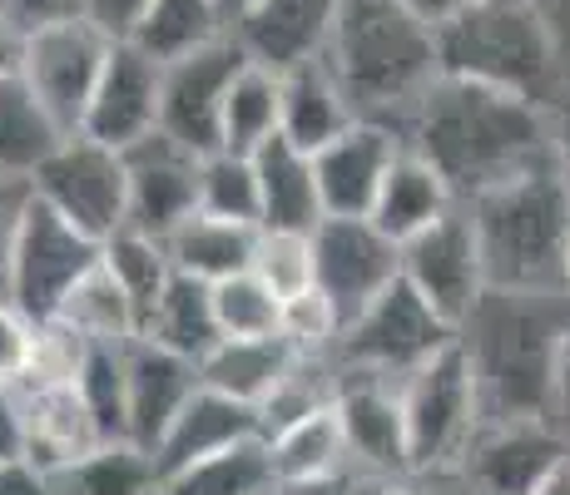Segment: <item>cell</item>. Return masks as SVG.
<instances>
[{
    "label": "cell",
    "mask_w": 570,
    "mask_h": 495,
    "mask_svg": "<svg viewBox=\"0 0 570 495\" xmlns=\"http://www.w3.org/2000/svg\"><path fill=\"white\" fill-rule=\"evenodd\" d=\"M407 149L422 154L462 204L556 164L551 119L535 99L446 80V75L416 105L407 125Z\"/></svg>",
    "instance_id": "cell-1"
},
{
    "label": "cell",
    "mask_w": 570,
    "mask_h": 495,
    "mask_svg": "<svg viewBox=\"0 0 570 495\" xmlns=\"http://www.w3.org/2000/svg\"><path fill=\"white\" fill-rule=\"evenodd\" d=\"M323 60L353 99L357 119L392 125L402 139L416 105L442 80L436 26L407 0H343Z\"/></svg>",
    "instance_id": "cell-2"
},
{
    "label": "cell",
    "mask_w": 570,
    "mask_h": 495,
    "mask_svg": "<svg viewBox=\"0 0 570 495\" xmlns=\"http://www.w3.org/2000/svg\"><path fill=\"white\" fill-rule=\"evenodd\" d=\"M570 327V297H531V293H487L466 317L456 343L476 367V387L487 422H551L556 362Z\"/></svg>",
    "instance_id": "cell-3"
},
{
    "label": "cell",
    "mask_w": 570,
    "mask_h": 495,
    "mask_svg": "<svg viewBox=\"0 0 570 495\" xmlns=\"http://www.w3.org/2000/svg\"><path fill=\"white\" fill-rule=\"evenodd\" d=\"M476 228L481 263L491 293H566V253H570V179L556 164L466 204Z\"/></svg>",
    "instance_id": "cell-4"
},
{
    "label": "cell",
    "mask_w": 570,
    "mask_h": 495,
    "mask_svg": "<svg viewBox=\"0 0 570 495\" xmlns=\"http://www.w3.org/2000/svg\"><path fill=\"white\" fill-rule=\"evenodd\" d=\"M446 80L487 85L541 105L556 85V40L531 0H481L436 26Z\"/></svg>",
    "instance_id": "cell-5"
},
{
    "label": "cell",
    "mask_w": 570,
    "mask_h": 495,
    "mask_svg": "<svg viewBox=\"0 0 570 495\" xmlns=\"http://www.w3.org/2000/svg\"><path fill=\"white\" fill-rule=\"evenodd\" d=\"M402 406H407V436H412V476L426 471H462L471 442L487 426L476 367L466 347L452 343L436 352L422 372L402 382Z\"/></svg>",
    "instance_id": "cell-6"
},
{
    "label": "cell",
    "mask_w": 570,
    "mask_h": 495,
    "mask_svg": "<svg viewBox=\"0 0 570 495\" xmlns=\"http://www.w3.org/2000/svg\"><path fill=\"white\" fill-rule=\"evenodd\" d=\"M452 343H456V327L407 278H397L377 303H367L343 327V343H337L333 357L337 367L407 382L412 372H422L436 352H446Z\"/></svg>",
    "instance_id": "cell-7"
},
{
    "label": "cell",
    "mask_w": 570,
    "mask_h": 495,
    "mask_svg": "<svg viewBox=\"0 0 570 495\" xmlns=\"http://www.w3.org/2000/svg\"><path fill=\"white\" fill-rule=\"evenodd\" d=\"M30 194L95 244H109L119 228H129V164L100 139L65 135L36 169Z\"/></svg>",
    "instance_id": "cell-8"
},
{
    "label": "cell",
    "mask_w": 570,
    "mask_h": 495,
    "mask_svg": "<svg viewBox=\"0 0 570 495\" xmlns=\"http://www.w3.org/2000/svg\"><path fill=\"white\" fill-rule=\"evenodd\" d=\"M105 258V244L85 238L75 224H65L55 208H46L30 194L26 214L16 228V248H10L6 297L30 317V323H55L65 297L80 288V278Z\"/></svg>",
    "instance_id": "cell-9"
},
{
    "label": "cell",
    "mask_w": 570,
    "mask_h": 495,
    "mask_svg": "<svg viewBox=\"0 0 570 495\" xmlns=\"http://www.w3.org/2000/svg\"><path fill=\"white\" fill-rule=\"evenodd\" d=\"M109 46H115V40H109L105 30H95L85 16L50 20V26L30 30L20 85H26L30 99L50 115V125L60 129V135H80L85 109H90L95 85H100V75H105Z\"/></svg>",
    "instance_id": "cell-10"
},
{
    "label": "cell",
    "mask_w": 570,
    "mask_h": 495,
    "mask_svg": "<svg viewBox=\"0 0 570 495\" xmlns=\"http://www.w3.org/2000/svg\"><path fill=\"white\" fill-rule=\"evenodd\" d=\"M402 278V244L372 218H323L313 234V288L353 323Z\"/></svg>",
    "instance_id": "cell-11"
},
{
    "label": "cell",
    "mask_w": 570,
    "mask_h": 495,
    "mask_svg": "<svg viewBox=\"0 0 570 495\" xmlns=\"http://www.w3.org/2000/svg\"><path fill=\"white\" fill-rule=\"evenodd\" d=\"M244 65H248V55L234 36L164 65L159 135L179 139V145L194 154H214L224 145V105H228V90H234Z\"/></svg>",
    "instance_id": "cell-12"
},
{
    "label": "cell",
    "mask_w": 570,
    "mask_h": 495,
    "mask_svg": "<svg viewBox=\"0 0 570 495\" xmlns=\"http://www.w3.org/2000/svg\"><path fill=\"white\" fill-rule=\"evenodd\" d=\"M333 412L357 476L412 481V436H407V406H402V382L343 367Z\"/></svg>",
    "instance_id": "cell-13"
},
{
    "label": "cell",
    "mask_w": 570,
    "mask_h": 495,
    "mask_svg": "<svg viewBox=\"0 0 570 495\" xmlns=\"http://www.w3.org/2000/svg\"><path fill=\"white\" fill-rule=\"evenodd\" d=\"M402 278L462 333L466 317L476 313L481 297L491 293L466 204L452 208V214H446L442 224H432L426 234H416L412 244H402Z\"/></svg>",
    "instance_id": "cell-14"
},
{
    "label": "cell",
    "mask_w": 570,
    "mask_h": 495,
    "mask_svg": "<svg viewBox=\"0 0 570 495\" xmlns=\"http://www.w3.org/2000/svg\"><path fill=\"white\" fill-rule=\"evenodd\" d=\"M570 461V442L556 422H487L471 442L462 476L476 495H535Z\"/></svg>",
    "instance_id": "cell-15"
},
{
    "label": "cell",
    "mask_w": 570,
    "mask_h": 495,
    "mask_svg": "<svg viewBox=\"0 0 570 495\" xmlns=\"http://www.w3.org/2000/svg\"><path fill=\"white\" fill-rule=\"evenodd\" d=\"M159 99H164V65L145 55L135 40H115L95 99L85 109V139H100L109 149H135L139 139L159 135Z\"/></svg>",
    "instance_id": "cell-16"
},
{
    "label": "cell",
    "mask_w": 570,
    "mask_h": 495,
    "mask_svg": "<svg viewBox=\"0 0 570 495\" xmlns=\"http://www.w3.org/2000/svg\"><path fill=\"white\" fill-rule=\"evenodd\" d=\"M129 164V228L169 238L179 224L199 214V169L204 154L184 149L169 135H149L125 149Z\"/></svg>",
    "instance_id": "cell-17"
},
{
    "label": "cell",
    "mask_w": 570,
    "mask_h": 495,
    "mask_svg": "<svg viewBox=\"0 0 570 495\" xmlns=\"http://www.w3.org/2000/svg\"><path fill=\"white\" fill-rule=\"evenodd\" d=\"M402 149H407V139L392 125H377V119H357L347 135H337L327 149H317L313 169L327 218H372L382 179L392 174Z\"/></svg>",
    "instance_id": "cell-18"
},
{
    "label": "cell",
    "mask_w": 570,
    "mask_h": 495,
    "mask_svg": "<svg viewBox=\"0 0 570 495\" xmlns=\"http://www.w3.org/2000/svg\"><path fill=\"white\" fill-rule=\"evenodd\" d=\"M337 10L343 0H254L244 16L228 26V36L244 46V55L263 70H298L327 55Z\"/></svg>",
    "instance_id": "cell-19"
},
{
    "label": "cell",
    "mask_w": 570,
    "mask_h": 495,
    "mask_svg": "<svg viewBox=\"0 0 570 495\" xmlns=\"http://www.w3.org/2000/svg\"><path fill=\"white\" fill-rule=\"evenodd\" d=\"M199 387H204L199 362L174 357V352L139 337L129 347V442L155 451Z\"/></svg>",
    "instance_id": "cell-20"
},
{
    "label": "cell",
    "mask_w": 570,
    "mask_h": 495,
    "mask_svg": "<svg viewBox=\"0 0 570 495\" xmlns=\"http://www.w3.org/2000/svg\"><path fill=\"white\" fill-rule=\"evenodd\" d=\"M20 402H26V461L46 476L55 471L70 476L85 456L109 446L75 387H20Z\"/></svg>",
    "instance_id": "cell-21"
},
{
    "label": "cell",
    "mask_w": 570,
    "mask_h": 495,
    "mask_svg": "<svg viewBox=\"0 0 570 495\" xmlns=\"http://www.w3.org/2000/svg\"><path fill=\"white\" fill-rule=\"evenodd\" d=\"M254 436H263L258 406H244L224 392L199 387L194 402L179 412V422H174L169 432H164V442L155 446V461L164 476H169V471H184V466H194V461L218 456V451H228V446H244V442H254Z\"/></svg>",
    "instance_id": "cell-22"
},
{
    "label": "cell",
    "mask_w": 570,
    "mask_h": 495,
    "mask_svg": "<svg viewBox=\"0 0 570 495\" xmlns=\"http://www.w3.org/2000/svg\"><path fill=\"white\" fill-rule=\"evenodd\" d=\"M258 169V198H263V228L278 234H317V224L327 218L323 194H317V169L313 154H303L288 139H273L254 154Z\"/></svg>",
    "instance_id": "cell-23"
},
{
    "label": "cell",
    "mask_w": 570,
    "mask_h": 495,
    "mask_svg": "<svg viewBox=\"0 0 570 495\" xmlns=\"http://www.w3.org/2000/svg\"><path fill=\"white\" fill-rule=\"evenodd\" d=\"M357 125V109L347 90L337 85V75L327 70V60L298 65V70L283 75V125L278 135L288 145H298L303 154L327 149L337 135Z\"/></svg>",
    "instance_id": "cell-24"
},
{
    "label": "cell",
    "mask_w": 570,
    "mask_h": 495,
    "mask_svg": "<svg viewBox=\"0 0 570 495\" xmlns=\"http://www.w3.org/2000/svg\"><path fill=\"white\" fill-rule=\"evenodd\" d=\"M452 208H462V198L452 194V184L432 169L416 149H402L392 174L382 179V194L372 204V224L397 244H412L416 234H426L432 224H442Z\"/></svg>",
    "instance_id": "cell-25"
},
{
    "label": "cell",
    "mask_w": 570,
    "mask_h": 495,
    "mask_svg": "<svg viewBox=\"0 0 570 495\" xmlns=\"http://www.w3.org/2000/svg\"><path fill=\"white\" fill-rule=\"evenodd\" d=\"M293 362H298V352L283 337H224L199 362V377L208 392H224L244 406H263L273 387L288 377Z\"/></svg>",
    "instance_id": "cell-26"
},
{
    "label": "cell",
    "mask_w": 570,
    "mask_h": 495,
    "mask_svg": "<svg viewBox=\"0 0 570 495\" xmlns=\"http://www.w3.org/2000/svg\"><path fill=\"white\" fill-rule=\"evenodd\" d=\"M258 234L263 228H254V224H228V218L194 214L189 224H179L164 244H169V258L184 278L228 283V278H238V273H254Z\"/></svg>",
    "instance_id": "cell-27"
},
{
    "label": "cell",
    "mask_w": 570,
    "mask_h": 495,
    "mask_svg": "<svg viewBox=\"0 0 570 495\" xmlns=\"http://www.w3.org/2000/svg\"><path fill=\"white\" fill-rule=\"evenodd\" d=\"M145 343H155L174 357L204 362L208 352L224 343V327H218V307H214V283L184 278L174 273V283L164 288V297L155 303V313L145 317Z\"/></svg>",
    "instance_id": "cell-28"
},
{
    "label": "cell",
    "mask_w": 570,
    "mask_h": 495,
    "mask_svg": "<svg viewBox=\"0 0 570 495\" xmlns=\"http://www.w3.org/2000/svg\"><path fill=\"white\" fill-rule=\"evenodd\" d=\"M278 486L273 476V451L263 436L244 446H228L218 456H204L184 471H169L164 476L159 495H268Z\"/></svg>",
    "instance_id": "cell-29"
},
{
    "label": "cell",
    "mask_w": 570,
    "mask_h": 495,
    "mask_svg": "<svg viewBox=\"0 0 570 495\" xmlns=\"http://www.w3.org/2000/svg\"><path fill=\"white\" fill-rule=\"evenodd\" d=\"M60 129L20 80H0V184H30L60 145Z\"/></svg>",
    "instance_id": "cell-30"
},
{
    "label": "cell",
    "mask_w": 570,
    "mask_h": 495,
    "mask_svg": "<svg viewBox=\"0 0 570 495\" xmlns=\"http://www.w3.org/2000/svg\"><path fill=\"white\" fill-rule=\"evenodd\" d=\"M224 36H228V16L218 10V0H149L145 20H139V30L129 40L145 55H155L159 65H169Z\"/></svg>",
    "instance_id": "cell-31"
},
{
    "label": "cell",
    "mask_w": 570,
    "mask_h": 495,
    "mask_svg": "<svg viewBox=\"0 0 570 495\" xmlns=\"http://www.w3.org/2000/svg\"><path fill=\"white\" fill-rule=\"evenodd\" d=\"M278 125H283V75L278 70H263V65L248 60L238 70L234 90H228V105H224V145L228 154H254L263 145L278 139Z\"/></svg>",
    "instance_id": "cell-32"
},
{
    "label": "cell",
    "mask_w": 570,
    "mask_h": 495,
    "mask_svg": "<svg viewBox=\"0 0 570 495\" xmlns=\"http://www.w3.org/2000/svg\"><path fill=\"white\" fill-rule=\"evenodd\" d=\"M70 333H80L85 343H139V313L115 283V273L105 268V258L80 278V288L65 297L60 317Z\"/></svg>",
    "instance_id": "cell-33"
},
{
    "label": "cell",
    "mask_w": 570,
    "mask_h": 495,
    "mask_svg": "<svg viewBox=\"0 0 570 495\" xmlns=\"http://www.w3.org/2000/svg\"><path fill=\"white\" fill-rule=\"evenodd\" d=\"M129 347L135 343H90L70 382L105 442H129Z\"/></svg>",
    "instance_id": "cell-34"
},
{
    "label": "cell",
    "mask_w": 570,
    "mask_h": 495,
    "mask_svg": "<svg viewBox=\"0 0 570 495\" xmlns=\"http://www.w3.org/2000/svg\"><path fill=\"white\" fill-rule=\"evenodd\" d=\"M105 268L115 273V283L125 288L129 303H135L139 333H145V317L155 313V303L174 283V273H179L169 258V244L155 234H139V228H119V234L105 244Z\"/></svg>",
    "instance_id": "cell-35"
},
{
    "label": "cell",
    "mask_w": 570,
    "mask_h": 495,
    "mask_svg": "<svg viewBox=\"0 0 570 495\" xmlns=\"http://www.w3.org/2000/svg\"><path fill=\"white\" fill-rule=\"evenodd\" d=\"M268 451H273V476L278 481H308V476H333V471H353L337 412H317L308 422L278 432L268 442Z\"/></svg>",
    "instance_id": "cell-36"
},
{
    "label": "cell",
    "mask_w": 570,
    "mask_h": 495,
    "mask_svg": "<svg viewBox=\"0 0 570 495\" xmlns=\"http://www.w3.org/2000/svg\"><path fill=\"white\" fill-rule=\"evenodd\" d=\"M199 214L228 218V224L263 228V198H258V169L248 154L214 149L204 154L199 169Z\"/></svg>",
    "instance_id": "cell-37"
},
{
    "label": "cell",
    "mask_w": 570,
    "mask_h": 495,
    "mask_svg": "<svg viewBox=\"0 0 570 495\" xmlns=\"http://www.w3.org/2000/svg\"><path fill=\"white\" fill-rule=\"evenodd\" d=\"M70 481L80 495H159L164 471H159L155 451H145L135 442H109L95 456H85L70 471Z\"/></svg>",
    "instance_id": "cell-38"
},
{
    "label": "cell",
    "mask_w": 570,
    "mask_h": 495,
    "mask_svg": "<svg viewBox=\"0 0 570 495\" xmlns=\"http://www.w3.org/2000/svg\"><path fill=\"white\" fill-rule=\"evenodd\" d=\"M214 307L224 337H283V297L258 273L214 283Z\"/></svg>",
    "instance_id": "cell-39"
},
{
    "label": "cell",
    "mask_w": 570,
    "mask_h": 495,
    "mask_svg": "<svg viewBox=\"0 0 570 495\" xmlns=\"http://www.w3.org/2000/svg\"><path fill=\"white\" fill-rule=\"evenodd\" d=\"M343 313L327 303L317 288L283 297V343L293 352H308V357H333L343 343Z\"/></svg>",
    "instance_id": "cell-40"
},
{
    "label": "cell",
    "mask_w": 570,
    "mask_h": 495,
    "mask_svg": "<svg viewBox=\"0 0 570 495\" xmlns=\"http://www.w3.org/2000/svg\"><path fill=\"white\" fill-rule=\"evenodd\" d=\"M254 273L278 297L308 293L313 288V234H278V228H263L258 253H254Z\"/></svg>",
    "instance_id": "cell-41"
},
{
    "label": "cell",
    "mask_w": 570,
    "mask_h": 495,
    "mask_svg": "<svg viewBox=\"0 0 570 495\" xmlns=\"http://www.w3.org/2000/svg\"><path fill=\"white\" fill-rule=\"evenodd\" d=\"M36 333L40 323H30L10 297H0V387H26L30 362H36Z\"/></svg>",
    "instance_id": "cell-42"
},
{
    "label": "cell",
    "mask_w": 570,
    "mask_h": 495,
    "mask_svg": "<svg viewBox=\"0 0 570 495\" xmlns=\"http://www.w3.org/2000/svg\"><path fill=\"white\" fill-rule=\"evenodd\" d=\"M149 0H80V16L90 20L95 30H105L109 40H129L145 20Z\"/></svg>",
    "instance_id": "cell-43"
},
{
    "label": "cell",
    "mask_w": 570,
    "mask_h": 495,
    "mask_svg": "<svg viewBox=\"0 0 570 495\" xmlns=\"http://www.w3.org/2000/svg\"><path fill=\"white\" fill-rule=\"evenodd\" d=\"M26 204H30V184H0V297H6L10 248H16V228H20Z\"/></svg>",
    "instance_id": "cell-44"
},
{
    "label": "cell",
    "mask_w": 570,
    "mask_h": 495,
    "mask_svg": "<svg viewBox=\"0 0 570 495\" xmlns=\"http://www.w3.org/2000/svg\"><path fill=\"white\" fill-rule=\"evenodd\" d=\"M26 461V402L16 387H0V466Z\"/></svg>",
    "instance_id": "cell-45"
},
{
    "label": "cell",
    "mask_w": 570,
    "mask_h": 495,
    "mask_svg": "<svg viewBox=\"0 0 570 495\" xmlns=\"http://www.w3.org/2000/svg\"><path fill=\"white\" fill-rule=\"evenodd\" d=\"M0 10H10L26 30H36V26H50V20H75L80 0H0Z\"/></svg>",
    "instance_id": "cell-46"
},
{
    "label": "cell",
    "mask_w": 570,
    "mask_h": 495,
    "mask_svg": "<svg viewBox=\"0 0 570 495\" xmlns=\"http://www.w3.org/2000/svg\"><path fill=\"white\" fill-rule=\"evenodd\" d=\"M273 495H363V476H357V471H333V476L278 481Z\"/></svg>",
    "instance_id": "cell-47"
},
{
    "label": "cell",
    "mask_w": 570,
    "mask_h": 495,
    "mask_svg": "<svg viewBox=\"0 0 570 495\" xmlns=\"http://www.w3.org/2000/svg\"><path fill=\"white\" fill-rule=\"evenodd\" d=\"M26 46H30V30L20 26L10 10H0V80H20V70H26Z\"/></svg>",
    "instance_id": "cell-48"
},
{
    "label": "cell",
    "mask_w": 570,
    "mask_h": 495,
    "mask_svg": "<svg viewBox=\"0 0 570 495\" xmlns=\"http://www.w3.org/2000/svg\"><path fill=\"white\" fill-rule=\"evenodd\" d=\"M0 495H50V476L30 461H6L0 466Z\"/></svg>",
    "instance_id": "cell-49"
},
{
    "label": "cell",
    "mask_w": 570,
    "mask_h": 495,
    "mask_svg": "<svg viewBox=\"0 0 570 495\" xmlns=\"http://www.w3.org/2000/svg\"><path fill=\"white\" fill-rule=\"evenodd\" d=\"M551 422L561 426V436L570 442V327L561 343V362H556V396H551Z\"/></svg>",
    "instance_id": "cell-50"
},
{
    "label": "cell",
    "mask_w": 570,
    "mask_h": 495,
    "mask_svg": "<svg viewBox=\"0 0 570 495\" xmlns=\"http://www.w3.org/2000/svg\"><path fill=\"white\" fill-rule=\"evenodd\" d=\"M407 495H476L466 486L462 471H426V476L407 481Z\"/></svg>",
    "instance_id": "cell-51"
},
{
    "label": "cell",
    "mask_w": 570,
    "mask_h": 495,
    "mask_svg": "<svg viewBox=\"0 0 570 495\" xmlns=\"http://www.w3.org/2000/svg\"><path fill=\"white\" fill-rule=\"evenodd\" d=\"M551 159H556V169L570 179V105L556 109V119H551Z\"/></svg>",
    "instance_id": "cell-52"
},
{
    "label": "cell",
    "mask_w": 570,
    "mask_h": 495,
    "mask_svg": "<svg viewBox=\"0 0 570 495\" xmlns=\"http://www.w3.org/2000/svg\"><path fill=\"white\" fill-rule=\"evenodd\" d=\"M407 6L416 10L422 20H432V26H442L446 16H456V10H471V6H481V0H407Z\"/></svg>",
    "instance_id": "cell-53"
},
{
    "label": "cell",
    "mask_w": 570,
    "mask_h": 495,
    "mask_svg": "<svg viewBox=\"0 0 570 495\" xmlns=\"http://www.w3.org/2000/svg\"><path fill=\"white\" fill-rule=\"evenodd\" d=\"M535 495H570V461H566L561 471H551V481H546Z\"/></svg>",
    "instance_id": "cell-54"
},
{
    "label": "cell",
    "mask_w": 570,
    "mask_h": 495,
    "mask_svg": "<svg viewBox=\"0 0 570 495\" xmlns=\"http://www.w3.org/2000/svg\"><path fill=\"white\" fill-rule=\"evenodd\" d=\"M363 495H407V481H363Z\"/></svg>",
    "instance_id": "cell-55"
},
{
    "label": "cell",
    "mask_w": 570,
    "mask_h": 495,
    "mask_svg": "<svg viewBox=\"0 0 570 495\" xmlns=\"http://www.w3.org/2000/svg\"><path fill=\"white\" fill-rule=\"evenodd\" d=\"M248 6H254V0H218V10H224V16H228V26H234V20L244 16Z\"/></svg>",
    "instance_id": "cell-56"
},
{
    "label": "cell",
    "mask_w": 570,
    "mask_h": 495,
    "mask_svg": "<svg viewBox=\"0 0 570 495\" xmlns=\"http://www.w3.org/2000/svg\"><path fill=\"white\" fill-rule=\"evenodd\" d=\"M566 297H570V253H566Z\"/></svg>",
    "instance_id": "cell-57"
},
{
    "label": "cell",
    "mask_w": 570,
    "mask_h": 495,
    "mask_svg": "<svg viewBox=\"0 0 570 495\" xmlns=\"http://www.w3.org/2000/svg\"><path fill=\"white\" fill-rule=\"evenodd\" d=\"M268 495H273V491H268Z\"/></svg>",
    "instance_id": "cell-58"
}]
</instances>
